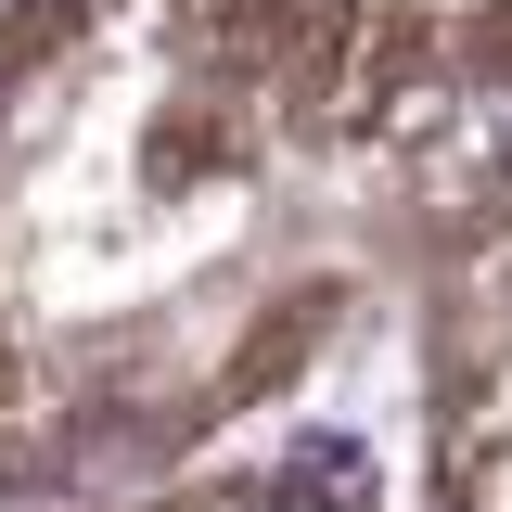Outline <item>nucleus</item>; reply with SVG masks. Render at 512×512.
<instances>
[{"label": "nucleus", "mask_w": 512, "mask_h": 512, "mask_svg": "<svg viewBox=\"0 0 512 512\" xmlns=\"http://www.w3.org/2000/svg\"><path fill=\"white\" fill-rule=\"evenodd\" d=\"M397 512H512V231L448 295L436 372H423V474Z\"/></svg>", "instance_id": "obj_1"}, {"label": "nucleus", "mask_w": 512, "mask_h": 512, "mask_svg": "<svg viewBox=\"0 0 512 512\" xmlns=\"http://www.w3.org/2000/svg\"><path fill=\"white\" fill-rule=\"evenodd\" d=\"M103 512H397V487H384L372 436H346V423H308V436H282V448L192 461V474L141 487V500H103Z\"/></svg>", "instance_id": "obj_2"}]
</instances>
